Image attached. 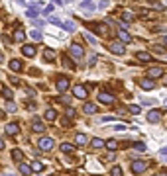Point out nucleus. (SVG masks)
<instances>
[{"mask_svg": "<svg viewBox=\"0 0 167 176\" xmlns=\"http://www.w3.org/2000/svg\"><path fill=\"white\" fill-rule=\"evenodd\" d=\"M108 51H112L114 55H124L126 47H124V43H120V41H110L108 43Z\"/></svg>", "mask_w": 167, "mask_h": 176, "instance_id": "f257e3e1", "label": "nucleus"}, {"mask_svg": "<svg viewBox=\"0 0 167 176\" xmlns=\"http://www.w3.org/2000/svg\"><path fill=\"white\" fill-rule=\"evenodd\" d=\"M146 168H148V164L142 163V160H134V163H132V172L134 174H142Z\"/></svg>", "mask_w": 167, "mask_h": 176, "instance_id": "f03ea898", "label": "nucleus"}, {"mask_svg": "<svg viewBox=\"0 0 167 176\" xmlns=\"http://www.w3.org/2000/svg\"><path fill=\"white\" fill-rule=\"evenodd\" d=\"M71 57H73V59H81L83 55H85V51H83V47L81 45H77V43H73V45H71Z\"/></svg>", "mask_w": 167, "mask_h": 176, "instance_id": "7ed1b4c3", "label": "nucleus"}, {"mask_svg": "<svg viewBox=\"0 0 167 176\" xmlns=\"http://www.w3.org/2000/svg\"><path fill=\"white\" fill-rule=\"evenodd\" d=\"M86 94H89V92H86V88H85V86H75V88H73V96H75V98L85 100V98H86Z\"/></svg>", "mask_w": 167, "mask_h": 176, "instance_id": "20e7f679", "label": "nucleus"}, {"mask_svg": "<svg viewBox=\"0 0 167 176\" xmlns=\"http://www.w3.org/2000/svg\"><path fill=\"white\" fill-rule=\"evenodd\" d=\"M39 149H43V151L53 149V139H49V137H43V139H39Z\"/></svg>", "mask_w": 167, "mask_h": 176, "instance_id": "39448f33", "label": "nucleus"}, {"mask_svg": "<svg viewBox=\"0 0 167 176\" xmlns=\"http://www.w3.org/2000/svg\"><path fill=\"white\" fill-rule=\"evenodd\" d=\"M163 75V67H151L149 71H148V76L154 80V78H157V76H161Z\"/></svg>", "mask_w": 167, "mask_h": 176, "instance_id": "423d86ee", "label": "nucleus"}, {"mask_svg": "<svg viewBox=\"0 0 167 176\" xmlns=\"http://www.w3.org/2000/svg\"><path fill=\"white\" fill-rule=\"evenodd\" d=\"M67 88H69V78H67V76H61L59 80H57V90H59V92H65Z\"/></svg>", "mask_w": 167, "mask_h": 176, "instance_id": "0eeeda50", "label": "nucleus"}, {"mask_svg": "<svg viewBox=\"0 0 167 176\" xmlns=\"http://www.w3.org/2000/svg\"><path fill=\"white\" fill-rule=\"evenodd\" d=\"M140 86L144 88V90H154V88H155V82H154L151 78H142V80H140Z\"/></svg>", "mask_w": 167, "mask_h": 176, "instance_id": "6e6552de", "label": "nucleus"}, {"mask_svg": "<svg viewBox=\"0 0 167 176\" xmlns=\"http://www.w3.org/2000/svg\"><path fill=\"white\" fill-rule=\"evenodd\" d=\"M98 100L102 102V104H114V96H112V94H106V92H100Z\"/></svg>", "mask_w": 167, "mask_h": 176, "instance_id": "1a4fd4ad", "label": "nucleus"}, {"mask_svg": "<svg viewBox=\"0 0 167 176\" xmlns=\"http://www.w3.org/2000/svg\"><path fill=\"white\" fill-rule=\"evenodd\" d=\"M118 37H120V43H130L132 41V35H130L126 29H118Z\"/></svg>", "mask_w": 167, "mask_h": 176, "instance_id": "9d476101", "label": "nucleus"}, {"mask_svg": "<svg viewBox=\"0 0 167 176\" xmlns=\"http://www.w3.org/2000/svg\"><path fill=\"white\" fill-rule=\"evenodd\" d=\"M159 120H161V114H159V112H155V110L148 114V121H149V123H157Z\"/></svg>", "mask_w": 167, "mask_h": 176, "instance_id": "9b49d317", "label": "nucleus"}, {"mask_svg": "<svg viewBox=\"0 0 167 176\" xmlns=\"http://www.w3.org/2000/svg\"><path fill=\"white\" fill-rule=\"evenodd\" d=\"M6 133H8V135H18L20 127L16 125V123H8V125H6Z\"/></svg>", "mask_w": 167, "mask_h": 176, "instance_id": "f8f14e48", "label": "nucleus"}, {"mask_svg": "<svg viewBox=\"0 0 167 176\" xmlns=\"http://www.w3.org/2000/svg\"><path fill=\"white\" fill-rule=\"evenodd\" d=\"M22 61H18V59H12L10 61V71H14V72H18V71H22Z\"/></svg>", "mask_w": 167, "mask_h": 176, "instance_id": "ddd939ff", "label": "nucleus"}, {"mask_svg": "<svg viewBox=\"0 0 167 176\" xmlns=\"http://www.w3.org/2000/svg\"><path fill=\"white\" fill-rule=\"evenodd\" d=\"M32 131H35V133H43V131H45V123H41V121H34Z\"/></svg>", "mask_w": 167, "mask_h": 176, "instance_id": "4468645a", "label": "nucleus"}, {"mask_svg": "<svg viewBox=\"0 0 167 176\" xmlns=\"http://www.w3.org/2000/svg\"><path fill=\"white\" fill-rule=\"evenodd\" d=\"M22 53H24L26 57H34V55H35V47H32V45H24V47H22Z\"/></svg>", "mask_w": 167, "mask_h": 176, "instance_id": "2eb2a0df", "label": "nucleus"}, {"mask_svg": "<svg viewBox=\"0 0 167 176\" xmlns=\"http://www.w3.org/2000/svg\"><path fill=\"white\" fill-rule=\"evenodd\" d=\"M136 57L140 59L142 63H149V61H151V55H149V53H146V51H140V53H138Z\"/></svg>", "mask_w": 167, "mask_h": 176, "instance_id": "dca6fc26", "label": "nucleus"}, {"mask_svg": "<svg viewBox=\"0 0 167 176\" xmlns=\"http://www.w3.org/2000/svg\"><path fill=\"white\" fill-rule=\"evenodd\" d=\"M83 112H85L86 115L97 114V106H94V104H85V106H83Z\"/></svg>", "mask_w": 167, "mask_h": 176, "instance_id": "f3484780", "label": "nucleus"}, {"mask_svg": "<svg viewBox=\"0 0 167 176\" xmlns=\"http://www.w3.org/2000/svg\"><path fill=\"white\" fill-rule=\"evenodd\" d=\"M26 39V32L24 29H16L14 32V41H24Z\"/></svg>", "mask_w": 167, "mask_h": 176, "instance_id": "a211bd4d", "label": "nucleus"}, {"mask_svg": "<svg viewBox=\"0 0 167 176\" xmlns=\"http://www.w3.org/2000/svg\"><path fill=\"white\" fill-rule=\"evenodd\" d=\"M26 16L32 18V20H35V18H38V6H32V8H28V10H26Z\"/></svg>", "mask_w": 167, "mask_h": 176, "instance_id": "6ab92c4d", "label": "nucleus"}, {"mask_svg": "<svg viewBox=\"0 0 167 176\" xmlns=\"http://www.w3.org/2000/svg\"><path fill=\"white\" fill-rule=\"evenodd\" d=\"M136 20V16L132 12H122V22H128V24H132V22Z\"/></svg>", "mask_w": 167, "mask_h": 176, "instance_id": "aec40b11", "label": "nucleus"}, {"mask_svg": "<svg viewBox=\"0 0 167 176\" xmlns=\"http://www.w3.org/2000/svg\"><path fill=\"white\" fill-rule=\"evenodd\" d=\"M55 117H57V112H55L53 108H49L47 112H45V120H47V121H53Z\"/></svg>", "mask_w": 167, "mask_h": 176, "instance_id": "412c9836", "label": "nucleus"}, {"mask_svg": "<svg viewBox=\"0 0 167 176\" xmlns=\"http://www.w3.org/2000/svg\"><path fill=\"white\" fill-rule=\"evenodd\" d=\"M22 157H24V153H22L20 149H14V151H12V159L16 160V163H20V160H22Z\"/></svg>", "mask_w": 167, "mask_h": 176, "instance_id": "4be33fe9", "label": "nucleus"}, {"mask_svg": "<svg viewBox=\"0 0 167 176\" xmlns=\"http://www.w3.org/2000/svg\"><path fill=\"white\" fill-rule=\"evenodd\" d=\"M94 29H97V33L104 35V33H106V29H108V26H106V24H97V26H94Z\"/></svg>", "mask_w": 167, "mask_h": 176, "instance_id": "5701e85b", "label": "nucleus"}, {"mask_svg": "<svg viewBox=\"0 0 167 176\" xmlns=\"http://www.w3.org/2000/svg\"><path fill=\"white\" fill-rule=\"evenodd\" d=\"M75 149H77V147L69 145V143H61V151H63V153H73Z\"/></svg>", "mask_w": 167, "mask_h": 176, "instance_id": "b1692460", "label": "nucleus"}, {"mask_svg": "<svg viewBox=\"0 0 167 176\" xmlns=\"http://www.w3.org/2000/svg\"><path fill=\"white\" fill-rule=\"evenodd\" d=\"M43 57L49 59V61H53V59H55V51L53 49H45V51H43Z\"/></svg>", "mask_w": 167, "mask_h": 176, "instance_id": "393cba45", "label": "nucleus"}, {"mask_svg": "<svg viewBox=\"0 0 167 176\" xmlns=\"http://www.w3.org/2000/svg\"><path fill=\"white\" fill-rule=\"evenodd\" d=\"M2 96H4L6 100H12V98H14V92L10 90V88H2Z\"/></svg>", "mask_w": 167, "mask_h": 176, "instance_id": "a878e982", "label": "nucleus"}, {"mask_svg": "<svg viewBox=\"0 0 167 176\" xmlns=\"http://www.w3.org/2000/svg\"><path fill=\"white\" fill-rule=\"evenodd\" d=\"M20 172H22V174H30V172H32V168L28 166L26 163H20Z\"/></svg>", "mask_w": 167, "mask_h": 176, "instance_id": "bb28decb", "label": "nucleus"}, {"mask_svg": "<svg viewBox=\"0 0 167 176\" xmlns=\"http://www.w3.org/2000/svg\"><path fill=\"white\" fill-rule=\"evenodd\" d=\"M30 35H32V39H35V41H39V39H41V32H39V29H32Z\"/></svg>", "mask_w": 167, "mask_h": 176, "instance_id": "cd10ccee", "label": "nucleus"}, {"mask_svg": "<svg viewBox=\"0 0 167 176\" xmlns=\"http://www.w3.org/2000/svg\"><path fill=\"white\" fill-rule=\"evenodd\" d=\"M104 145H106L110 151H116V149H118V141H114V139H110V141H108V143H104Z\"/></svg>", "mask_w": 167, "mask_h": 176, "instance_id": "c85d7f7f", "label": "nucleus"}, {"mask_svg": "<svg viewBox=\"0 0 167 176\" xmlns=\"http://www.w3.org/2000/svg\"><path fill=\"white\" fill-rule=\"evenodd\" d=\"M81 6H83V8H86V10H94V4L91 2V0H83V2H81Z\"/></svg>", "mask_w": 167, "mask_h": 176, "instance_id": "c756f323", "label": "nucleus"}, {"mask_svg": "<svg viewBox=\"0 0 167 176\" xmlns=\"http://www.w3.org/2000/svg\"><path fill=\"white\" fill-rule=\"evenodd\" d=\"M63 27H65V29H67V32H75V29H77V27H75V24H73V22H63Z\"/></svg>", "mask_w": 167, "mask_h": 176, "instance_id": "7c9ffc66", "label": "nucleus"}, {"mask_svg": "<svg viewBox=\"0 0 167 176\" xmlns=\"http://www.w3.org/2000/svg\"><path fill=\"white\" fill-rule=\"evenodd\" d=\"M100 147H104L102 139H92V149H100Z\"/></svg>", "mask_w": 167, "mask_h": 176, "instance_id": "2f4dec72", "label": "nucleus"}, {"mask_svg": "<svg viewBox=\"0 0 167 176\" xmlns=\"http://www.w3.org/2000/svg\"><path fill=\"white\" fill-rule=\"evenodd\" d=\"M77 145H86V135H83V133H79L77 137Z\"/></svg>", "mask_w": 167, "mask_h": 176, "instance_id": "473e14b6", "label": "nucleus"}, {"mask_svg": "<svg viewBox=\"0 0 167 176\" xmlns=\"http://www.w3.org/2000/svg\"><path fill=\"white\" fill-rule=\"evenodd\" d=\"M49 22H51V24H55V26H59V27H63V22H61L59 18H55V16H49Z\"/></svg>", "mask_w": 167, "mask_h": 176, "instance_id": "72a5a7b5", "label": "nucleus"}, {"mask_svg": "<svg viewBox=\"0 0 167 176\" xmlns=\"http://www.w3.org/2000/svg\"><path fill=\"white\" fill-rule=\"evenodd\" d=\"M32 170H34V172H41V170H43V164H41V163H34V164H32Z\"/></svg>", "mask_w": 167, "mask_h": 176, "instance_id": "f704fd0d", "label": "nucleus"}, {"mask_svg": "<svg viewBox=\"0 0 167 176\" xmlns=\"http://www.w3.org/2000/svg\"><path fill=\"white\" fill-rule=\"evenodd\" d=\"M6 112H16V104L12 100H8V104H6Z\"/></svg>", "mask_w": 167, "mask_h": 176, "instance_id": "c9c22d12", "label": "nucleus"}, {"mask_svg": "<svg viewBox=\"0 0 167 176\" xmlns=\"http://www.w3.org/2000/svg\"><path fill=\"white\" fill-rule=\"evenodd\" d=\"M128 110H130V114H134V115H138V114L142 112V108H140V106H130Z\"/></svg>", "mask_w": 167, "mask_h": 176, "instance_id": "e433bc0d", "label": "nucleus"}, {"mask_svg": "<svg viewBox=\"0 0 167 176\" xmlns=\"http://www.w3.org/2000/svg\"><path fill=\"white\" fill-rule=\"evenodd\" d=\"M85 39H86V41H89V43H91V45H97V39H94V37H92V35H91V33H85Z\"/></svg>", "mask_w": 167, "mask_h": 176, "instance_id": "4c0bfd02", "label": "nucleus"}, {"mask_svg": "<svg viewBox=\"0 0 167 176\" xmlns=\"http://www.w3.org/2000/svg\"><path fill=\"white\" fill-rule=\"evenodd\" d=\"M140 16H142V18H149V16H151V12L146 10V8H142V10H140Z\"/></svg>", "mask_w": 167, "mask_h": 176, "instance_id": "58836bf2", "label": "nucleus"}, {"mask_svg": "<svg viewBox=\"0 0 167 176\" xmlns=\"http://www.w3.org/2000/svg\"><path fill=\"white\" fill-rule=\"evenodd\" d=\"M112 176H122V168L120 166H114L112 168Z\"/></svg>", "mask_w": 167, "mask_h": 176, "instance_id": "ea45409f", "label": "nucleus"}, {"mask_svg": "<svg viewBox=\"0 0 167 176\" xmlns=\"http://www.w3.org/2000/svg\"><path fill=\"white\" fill-rule=\"evenodd\" d=\"M65 59V67H67V69H73V63H71V59L69 57H63Z\"/></svg>", "mask_w": 167, "mask_h": 176, "instance_id": "a19ab883", "label": "nucleus"}, {"mask_svg": "<svg viewBox=\"0 0 167 176\" xmlns=\"http://www.w3.org/2000/svg\"><path fill=\"white\" fill-rule=\"evenodd\" d=\"M134 147H136V149H138V151H144V149H146V145H144V143H136Z\"/></svg>", "mask_w": 167, "mask_h": 176, "instance_id": "79ce46f5", "label": "nucleus"}, {"mask_svg": "<svg viewBox=\"0 0 167 176\" xmlns=\"http://www.w3.org/2000/svg\"><path fill=\"white\" fill-rule=\"evenodd\" d=\"M67 115L69 117H75V110L73 108H67Z\"/></svg>", "mask_w": 167, "mask_h": 176, "instance_id": "37998d69", "label": "nucleus"}, {"mask_svg": "<svg viewBox=\"0 0 167 176\" xmlns=\"http://www.w3.org/2000/svg\"><path fill=\"white\" fill-rule=\"evenodd\" d=\"M112 120H114L112 115H104V117H100V121H112Z\"/></svg>", "mask_w": 167, "mask_h": 176, "instance_id": "c03bdc74", "label": "nucleus"}, {"mask_svg": "<svg viewBox=\"0 0 167 176\" xmlns=\"http://www.w3.org/2000/svg\"><path fill=\"white\" fill-rule=\"evenodd\" d=\"M0 149H4V141H2V139H0Z\"/></svg>", "mask_w": 167, "mask_h": 176, "instance_id": "a18cd8bd", "label": "nucleus"}, {"mask_svg": "<svg viewBox=\"0 0 167 176\" xmlns=\"http://www.w3.org/2000/svg\"><path fill=\"white\" fill-rule=\"evenodd\" d=\"M163 43H165V45H167V35H165V37H163Z\"/></svg>", "mask_w": 167, "mask_h": 176, "instance_id": "49530a36", "label": "nucleus"}, {"mask_svg": "<svg viewBox=\"0 0 167 176\" xmlns=\"http://www.w3.org/2000/svg\"><path fill=\"white\" fill-rule=\"evenodd\" d=\"M0 63H2V53H0Z\"/></svg>", "mask_w": 167, "mask_h": 176, "instance_id": "de8ad7c7", "label": "nucleus"}]
</instances>
